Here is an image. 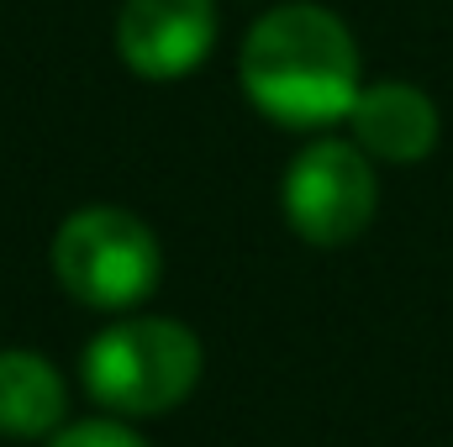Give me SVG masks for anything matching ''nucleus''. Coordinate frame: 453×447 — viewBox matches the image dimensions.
<instances>
[{
    "mask_svg": "<svg viewBox=\"0 0 453 447\" xmlns=\"http://www.w3.org/2000/svg\"><path fill=\"white\" fill-rule=\"evenodd\" d=\"M217 42L211 0H127L116 16V48L142 80L190 74Z\"/></svg>",
    "mask_w": 453,
    "mask_h": 447,
    "instance_id": "obj_5",
    "label": "nucleus"
},
{
    "mask_svg": "<svg viewBox=\"0 0 453 447\" xmlns=\"http://www.w3.org/2000/svg\"><path fill=\"white\" fill-rule=\"evenodd\" d=\"M348 121H353V142L385 163H417L438 148V106L406 80L358 90Z\"/></svg>",
    "mask_w": 453,
    "mask_h": 447,
    "instance_id": "obj_6",
    "label": "nucleus"
},
{
    "mask_svg": "<svg viewBox=\"0 0 453 447\" xmlns=\"http://www.w3.org/2000/svg\"><path fill=\"white\" fill-rule=\"evenodd\" d=\"M48 447H148L137 432H127L121 421H80V427H58Z\"/></svg>",
    "mask_w": 453,
    "mask_h": 447,
    "instance_id": "obj_8",
    "label": "nucleus"
},
{
    "mask_svg": "<svg viewBox=\"0 0 453 447\" xmlns=\"http://www.w3.org/2000/svg\"><path fill=\"white\" fill-rule=\"evenodd\" d=\"M64 411H69V395L58 368L37 352L5 347L0 352V437H21V443L53 437L64 427Z\"/></svg>",
    "mask_w": 453,
    "mask_h": 447,
    "instance_id": "obj_7",
    "label": "nucleus"
},
{
    "mask_svg": "<svg viewBox=\"0 0 453 447\" xmlns=\"http://www.w3.org/2000/svg\"><path fill=\"white\" fill-rule=\"evenodd\" d=\"M201 379V342L185 322L127 316L85 347V384L101 405L153 416L180 405Z\"/></svg>",
    "mask_w": 453,
    "mask_h": 447,
    "instance_id": "obj_2",
    "label": "nucleus"
},
{
    "mask_svg": "<svg viewBox=\"0 0 453 447\" xmlns=\"http://www.w3.org/2000/svg\"><path fill=\"white\" fill-rule=\"evenodd\" d=\"M242 90L285 126H333L358 101V48L333 11L311 0L274 5L242 42Z\"/></svg>",
    "mask_w": 453,
    "mask_h": 447,
    "instance_id": "obj_1",
    "label": "nucleus"
},
{
    "mask_svg": "<svg viewBox=\"0 0 453 447\" xmlns=\"http://www.w3.org/2000/svg\"><path fill=\"white\" fill-rule=\"evenodd\" d=\"M374 206H380V185H374V169L358 142L322 137L296 153V163L285 174V216L306 242H317V247L353 242L374 222Z\"/></svg>",
    "mask_w": 453,
    "mask_h": 447,
    "instance_id": "obj_4",
    "label": "nucleus"
},
{
    "mask_svg": "<svg viewBox=\"0 0 453 447\" xmlns=\"http://www.w3.org/2000/svg\"><path fill=\"white\" fill-rule=\"evenodd\" d=\"M53 269L58 284L96 306V311H127L153 295L158 284V242L132 211L116 206H85L53 237Z\"/></svg>",
    "mask_w": 453,
    "mask_h": 447,
    "instance_id": "obj_3",
    "label": "nucleus"
}]
</instances>
